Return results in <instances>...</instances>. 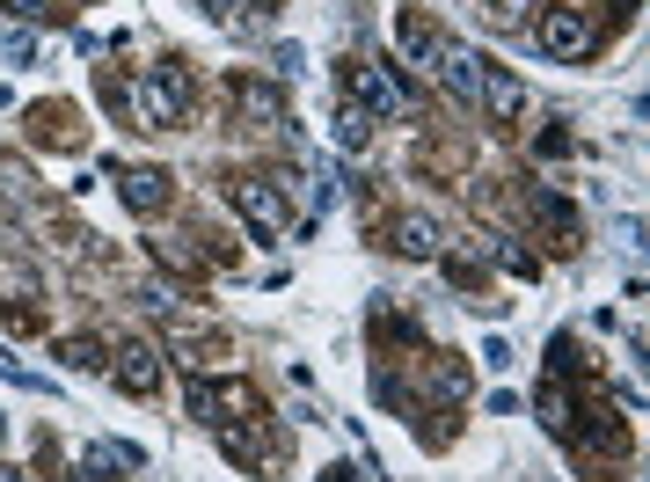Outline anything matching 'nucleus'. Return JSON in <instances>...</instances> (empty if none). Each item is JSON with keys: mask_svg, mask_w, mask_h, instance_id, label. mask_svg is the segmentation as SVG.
I'll list each match as a JSON object with an SVG mask.
<instances>
[{"mask_svg": "<svg viewBox=\"0 0 650 482\" xmlns=\"http://www.w3.org/2000/svg\"><path fill=\"white\" fill-rule=\"evenodd\" d=\"M191 96H197L191 67H183V59H161V67H146V81H140V118L146 124H183L191 118Z\"/></svg>", "mask_w": 650, "mask_h": 482, "instance_id": "f257e3e1", "label": "nucleus"}, {"mask_svg": "<svg viewBox=\"0 0 650 482\" xmlns=\"http://www.w3.org/2000/svg\"><path fill=\"white\" fill-rule=\"evenodd\" d=\"M161 198H169V175H161V169H132V175H124V205H132V212H154Z\"/></svg>", "mask_w": 650, "mask_h": 482, "instance_id": "6e6552de", "label": "nucleus"}, {"mask_svg": "<svg viewBox=\"0 0 650 482\" xmlns=\"http://www.w3.org/2000/svg\"><path fill=\"white\" fill-rule=\"evenodd\" d=\"M205 8H212V16H227V8H234V0H205Z\"/></svg>", "mask_w": 650, "mask_h": 482, "instance_id": "9d476101", "label": "nucleus"}, {"mask_svg": "<svg viewBox=\"0 0 650 482\" xmlns=\"http://www.w3.org/2000/svg\"><path fill=\"white\" fill-rule=\"evenodd\" d=\"M395 249H403V257H439V227L424 220V212H403V220H395Z\"/></svg>", "mask_w": 650, "mask_h": 482, "instance_id": "0eeeda50", "label": "nucleus"}, {"mask_svg": "<svg viewBox=\"0 0 650 482\" xmlns=\"http://www.w3.org/2000/svg\"><path fill=\"white\" fill-rule=\"evenodd\" d=\"M118 388L124 395H154L161 388V351L154 344H124L118 351Z\"/></svg>", "mask_w": 650, "mask_h": 482, "instance_id": "423d86ee", "label": "nucleus"}, {"mask_svg": "<svg viewBox=\"0 0 650 482\" xmlns=\"http://www.w3.org/2000/svg\"><path fill=\"white\" fill-rule=\"evenodd\" d=\"M344 81H352V96L373 110V118H395V110H403V88H395L387 67H344Z\"/></svg>", "mask_w": 650, "mask_h": 482, "instance_id": "20e7f679", "label": "nucleus"}, {"mask_svg": "<svg viewBox=\"0 0 650 482\" xmlns=\"http://www.w3.org/2000/svg\"><path fill=\"white\" fill-rule=\"evenodd\" d=\"M534 44H541L548 59H592L599 30L585 22V8H548V16L534 22Z\"/></svg>", "mask_w": 650, "mask_h": 482, "instance_id": "f03ea898", "label": "nucleus"}, {"mask_svg": "<svg viewBox=\"0 0 650 482\" xmlns=\"http://www.w3.org/2000/svg\"><path fill=\"white\" fill-rule=\"evenodd\" d=\"M227 198L242 205V220L256 227V234H278V227H285V198L264 183V175H234V183H227Z\"/></svg>", "mask_w": 650, "mask_h": 482, "instance_id": "7ed1b4c3", "label": "nucleus"}, {"mask_svg": "<svg viewBox=\"0 0 650 482\" xmlns=\"http://www.w3.org/2000/svg\"><path fill=\"white\" fill-rule=\"evenodd\" d=\"M322 482H358V475H352V468H322Z\"/></svg>", "mask_w": 650, "mask_h": 482, "instance_id": "1a4fd4ad", "label": "nucleus"}, {"mask_svg": "<svg viewBox=\"0 0 650 482\" xmlns=\"http://www.w3.org/2000/svg\"><path fill=\"white\" fill-rule=\"evenodd\" d=\"M475 103L490 110L497 124H511V118H527V81H511V73H483V81H475Z\"/></svg>", "mask_w": 650, "mask_h": 482, "instance_id": "39448f33", "label": "nucleus"}]
</instances>
